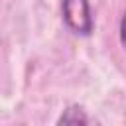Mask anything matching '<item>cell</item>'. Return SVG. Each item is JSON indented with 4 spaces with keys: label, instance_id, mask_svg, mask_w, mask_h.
<instances>
[{
    "label": "cell",
    "instance_id": "cell-1",
    "mask_svg": "<svg viewBox=\"0 0 126 126\" xmlns=\"http://www.w3.org/2000/svg\"><path fill=\"white\" fill-rule=\"evenodd\" d=\"M61 18L75 35L87 37L93 33L94 20L89 0H61Z\"/></svg>",
    "mask_w": 126,
    "mask_h": 126
},
{
    "label": "cell",
    "instance_id": "cell-2",
    "mask_svg": "<svg viewBox=\"0 0 126 126\" xmlns=\"http://www.w3.org/2000/svg\"><path fill=\"white\" fill-rule=\"evenodd\" d=\"M57 124H75V126L79 124V126H85V124H91V118H89V114H87V110L83 106L71 104L61 112V116L57 118Z\"/></svg>",
    "mask_w": 126,
    "mask_h": 126
},
{
    "label": "cell",
    "instance_id": "cell-3",
    "mask_svg": "<svg viewBox=\"0 0 126 126\" xmlns=\"http://www.w3.org/2000/svg\"><path fill=\"white\" fill-rule=\"evenodd\" d=\"M120 45L126 49V12H124V16H122V20H120Z\"/></svg>",
    "mask_w": 126,
    "mask_h": 126
}]
</instances>
